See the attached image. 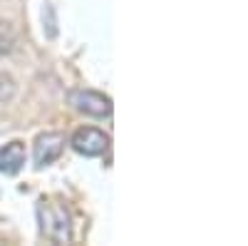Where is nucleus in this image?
<instances>
[{
  "label": "nucleus",
  "mask_w": 248,
  "mask_h": 246,
  "mask_svg": "<svg viewBox=\"0 0 248 246\" xmlns=\"http://www.w3.org/2000/svg\"><path fill=\"white\" fill-rule=\"evenodd\" d=\"M13 92H15V82H13V77L0 72V102L10 99V97H13Z\"/></svg>",
  "instance_id": "7"
},
{
  "label": "nucleus",
  "mask_w": 248,
  "mask_h": 246,
  "mask_svg": "<svg viewBox=\"0 0 248 246\" xmlns=\"http://www.w3.org/2000/svg\"><path fill=\"white\" fill-rule=\"evenodd\" d=\"M109 147V137L94 127H82L72 134V149L85 157H99Z\"/></svg>",
  "instance_id": "3"
},
{
  "label": "nucleus",
  "mask_w": 248,
  "mask_h": 246,
  "mask_svg": "<svg viewBox=\"0 0 248 246\" xmlns=\"http://www.w3.org/2000/svg\"><path fill=\"white\" fill-rule=\"evenodd\" d=\"M25 164V145L23 142H8L0 147V172L3 174H17Z\"/></svg>",
  "instance_id": "5"
},
{
  "label": "nucleus",
  "mask_w": 248,
  "mask_h": 246,
  "mask_svg": "<svg viewBox=\"0 0 248 246\" xmlns=\"http://www.w3.org/2000/svg\"><path fill=\"white\" fill-rule=\"evenodd\" d=\"M13 45H15V33H13V28L0 20V57L8 55V52L13 50Z\"/></svg>",
  "instance_id": "6"
},
{
  "label": "nucleus",
  "mask_w": 248,
  "mask_h": 246,
  "mask_svg": "<svg viewBox=\"0 0 248 246\" xmlns=\"http://www.w3.org/2000/svg\"><path fill=\"white\" fill-rule=\"evenodd\" d=\"M62 149H65V134L60 132H45L35 139V147H32V159H35V167L43 169L47 164H52Z\"/></svg>",
  "instance_id": "4"
},
{
  "label": "nucleus",
  "mask_w": 248,
  "mask_h": 246,
  "mask_svg": "<svg viewBox=\"0 0 248 246\" xmlns=\"http://www.w3.org/2000/svg\"><path fill=\"white\" fill-rule=\"evenodd\" d=\"M37 221L40 231L50 241L67 244L72 239V227H70V212L62 201L57 199H40L37 204Z\"/></svg>",
  "instance_id": "1"
},
{
  "label": "nucleus",
  "mask_w": 248,
  "mask_h": 246,
  "mask_svg": "<svg viewBox=\"0 0 248 246\" xmlns=\"http://www.w3.org/2000/svg\"><path fill=\"white\" fill-rule=\"evenodd\" d=\"M70 105L77 112L97 117V119L112 115V99L102 92H94V90H72L70 92Z\"/></svg>",
  "instance_id": "2"
}]
</instances>
